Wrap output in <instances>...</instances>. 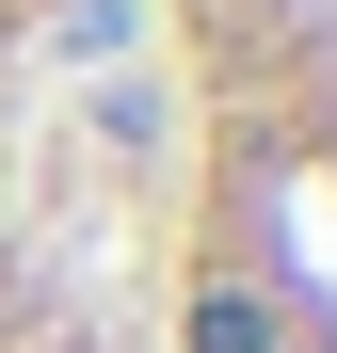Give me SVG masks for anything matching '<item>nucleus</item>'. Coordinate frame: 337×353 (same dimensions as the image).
I'll list each match as a JSON object with an SVG mask.
<instances>
[{"mask_svg": "<svg viewBox=\"0 0 337 353\" xmlns=\"http://www.w3.org/2000/svg\"><path fill=\"white\" fill-rule=\"evenodd\" d=\"M193 353H273V305H257V289H209V305H193Z\"/></svg>", "mask_w": 337, "mask_h": 353, "instance_id": "nucleus-1", "label": "nucleus"}]
</instances>
